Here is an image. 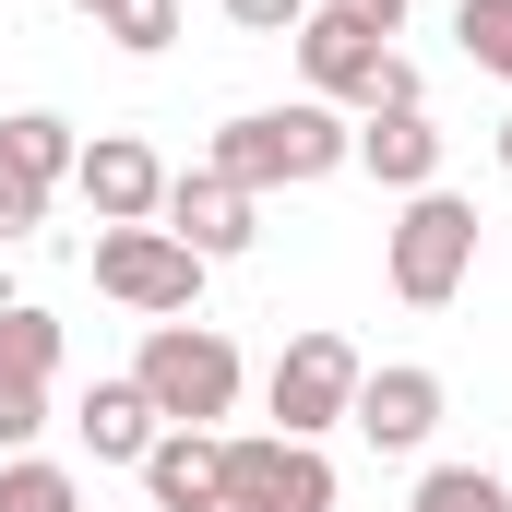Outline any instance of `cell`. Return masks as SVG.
<instances>
[{"label":"cell","mask_w":512,"mask_h":512,"mask_svg":"<svg viewBox=\"0 0 512 512\" xmlns=\"http://www.w3.org/2000/svg\"><path fill=\"white\" fill-rule=\"evenodd\" d=\"M215 179H239V191H310V179H334V167H358V131L334 120L322 96H298V108H239V120L215 131V155H203Z\"/></svg>","instance_id":"cell-1"},{"label":"cell","mask_w":512,"mask_h":512,"mask_svg":"<svg viewBox=\"0 0 512 512\" xmlns=\"http://www.w3.org/2000/svg\"><path fill=\"white\" fill-rule=\"evenodd\" d=\"M131 382H143V405L167 417V429H215V417H239V346L215 334V322H155L143 334V358H131Z\"/></svg>","instance_id":"cell-2"},{"label":"cell","mask_w":512,"mask_h":512,"mask_svg":"<svg viewBox=\"0 0 512 512\" xmlns=\"http://www.w3.org/2000/svg\"><path fill=\"white\" fill-rule=\"evenodd\" d=\"M382 274L405 310H453L477 274V203L465 191H405V215L382 227Z\"/></svg>","instance_id":"cell-3"},{"label":"cell","mask_w":512,"mask_h":512,"mask_svg":"<svg viewBox=\"0 0 512 512\" xmlns=\"http://www.w3.org/2000/svg\"><path fill=\"white\" fill-rule=\"evenodd\" d=\"M203 274H215V262L179 251L167 227H96V298H120L143 322H191V310H203Z\"/></svg>","instance_id":"cell-4"},{"label":"cell","mask_w":512,"mask_h":512,"mask_svg":"<svg viewBox=\"0 0 512 512\" xmlns=\"http://www.w3.org/2000/svg\"><path fill=\"white\" fill-rule=\"evenodd\" d=\"M358 382H370V358L346 346V334H286V358H274V382H262V405H274V429L286 441H322V429H346V405H358Z\"/></svg>","instance_id":"cell-5"},{"label":"cell","mask_w":512,"mask_h":512,"mask_svg":"<svg viewBox=\"0 0 512 512\" xmlns=\"http://www.w3.org/2000/svg\"><path fill=\"white\" fill-rule=\"evenodd\" d=\"M227 512H334V465H322V441H286V429L227 441Z\"/></svg>","instance_id":"cell-6"},{"label":"cell","mask_w":512,"mask_h":512,"mask_svg":"<svg viewBox=\"0 0 512 512\" xmlns=\"http://www.w3.org/2000/svg\"><path fill=\"white\" fill-rule=\"evenodd\" d=\"M72 155H84V143H72L60 108H12V120H0V239H24V227L48 215V191L72 179Z\"/></svg>","instance_id":"cell-7"},{"label":"cell","mask_w":512,"mask_h":512,"mask_svg":"<svg viewBox=\"0 0 512 512\" xmlns=\"http://www.w3.org/2000/svg\"><path fill=\"white\" fill-rule=\"evenodd\" d=\"M382 60H393V36L358 24V12H334V0L298 24V72H310L322 108H370V96H382Z\"/></svg>","instance_id":"cell-8"},{"label":"cell","mask_w":512,"mask_h":512,"mask_svg":"<svg viewBox=\"0 0 512 512\" xmlns=\"http://www.w3.org/2000/svg\"><path fill=\"white\" fill-rule=\"evenodd\" d=\"M155 227H167L179 251H203V262H239L262 239V203L239 191V179H215V167H179L167 203H155Z\"/></svg>","instance_id":"cell-9"},{"label":"cell","mask_w":512,"mask_h":512,"mask_svg":"<svg viewBox=\"0 0 512 512\" xmlns=\"http://www.w3.org/2000/svg\"><path fill=\"white\" fill-rule=\"evenodd\" d=\"M48 382H60V322L48 310H0V453H24L48 429Z\"/></svg>","instance_id":"cell-10"},{"label":"cell","mask_w":512,"mask_h":512,"mask_svg":"<svg viewBox=\"0 0 512 512\" xmlns=\"http://www.w3.org/2000/svg\"><path fill=\"white\" fill-rule=\"evenodd\" d=\"M72 191H84V215H96V227H155V203H167V167H155V143L96 131V143L72 155Z\"/></svg>","instance_id":"cell-11"},{"label":"cell","mask_w":512,"mask_h":512,"mask_svg":"<svg viewBox=\"0 0 512 512\" xmlns=\"http://www.w3.org/2000/svg\"><path fill=\"white\" fill-rule=\"evenodd\" d=\"M346 429H358L370 453H417V441L441 429V370H417V358L370 370V382H358V405H346Z\"/></svg>","instance_id":"cell-12"},{"label":"cell","mask_w":512,"mask_h":512,"mask_svg":"<svg viewBox=\"0 0 512 512\" xmlns=\"http://www.w3.org/2000/svg\"><path fill=\"white\" fill-rule=\"evenodd\" d=\"M155 512H227V441L215 429H155V453L131 465Z\"/></svg>","instance_id":"cell-13"},{"label":"cell","mask_w":512,"mask_h":512,"mask_svg":"<svg viewBox=\"0 0 512 512\" xmlns=\"http://www.w3.org/2000/svg\"><path fill=\"white\" fill-rule=\"evenodd\" d=\"M358 167H370L382 191H441V131H429V108H382V120H358Z\"/></svg>","instance_id":"cell-14"},{"label":"cell","mask_w":512,"mask_h":512,"mask_svg":"<svg viewBox=\"0 0 512 512\" xmlns=\"http://www.w3.org/2000/svg\"><path fill=\"white\" fill-rule=\"evenodd\" d=\"M72 429H84V453H96V465H143L167 417L143 405V382H96V393H84V417H72Z\"/></svg>","instance_id":"cell-15"},{"label":"cell","mask_w":512,"mask_h":512,"mask_svg":"<svg viewBox=\"0 0 512 512\" xmlns=\"http://www.w3.org/2000/svg\"><path fill=\"white\" fill-rule=\"evenodd\" d=\"M0 512H84V489L48 453H0Z\"/></svg>","instance_id":"cell-16"},{"label":"cell","mask_w":512,"mask_h":512,"mask_svg":"<svg viewBox=\"0 0 512 512\" xmlns=\"http://www.w3.org/2000/svg\"><path fill=\"white\" fill-rule=\"evenodd\" d=\"M453 48H465V72L512 84V0H453Z\"/></svg>","instance_id":"cell-17"},{"label":"cell","mask_w":512,"mask_h":512,"mask_svg":"<svg viewBox=\"0 0 512 512\" xmlns=\"http://www.w3.org/2000/svg\"><path fill=\"white\" fill-rule=\"evenodd\" d=\"M405 512H512V489L489 477V465H429V477H417V501H405Z\"/></svg>","instance_id":"cell-18"},{"label":"cell","mask_w":512,"mask_h":512,"mask_svg":"<svg viewBox=\"0 0 512 512\" xmlns=\"http://www.w3.org/2000/svg\"><path fill=\"white\" fill-rule=\"evenodd\" d=\"M96 36H120L131 60H155V48L179 36V0H108V12H96Z\"/></svg>","instance_id":"cell-19"},{"label":"cell","mask_w":512,"mask_h":512,"mask_svg":"<svg viewBox=\"0 0 512 512\" xmlns=\"http://www.w3.org/2000/svg\"><path fill=\"white\" fill-rule=\"evenodd\" d=\"M310 12H322V0H227V24H239V36H298Z\"/></svg>","instance_id":"cell-20"},{"label":"cell","mask_w":512,"mask_h":512,"mask_svg":"<svg viewBox=\"0 0 512 512\" xmlns=\"http://www.w3.org/2000/svg\"><path fill=\"white\" fill-rule=\"evenodd\" d=\"M334 12H358V24H382V36L405 24V0H334Z\"/></svg>","instance_id":"cell-21"},{"label":"cell","mask_w":512,"mask_h":512,"mask_svg":"<svg viewBox=\"0 0 512 512\" xmlns=\"http://www.w3.org/2000/svg\"><path fill=\"white\" fill-rule=\"evenodd\" d=\"M501 167H512V120H501Z\"/></svg>","instance_id":"cell-22"},{"label":"cell","mask_w":512,"mask_h":512,"mask_svg":"<svg viewBox=\"0 0 512 512\" xmlns=\"http://www.w3.org/2000/svg\"><path fill=\"white\" fill-rule=\"evenodd\" d=\"M72 12H108V0H72Z\"/></svg>","instance_id":"cell-23"}]
</instances>
